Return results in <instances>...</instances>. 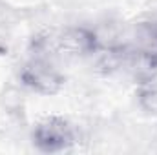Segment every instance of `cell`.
Instances as JSON below:
<instances>
[{"instance_id": "2", "label": "cell", "mask_w": 157, "mask_h": 155, "mask_svg": "<svg viewBox=\"0 0 157 155\" xmlns=\"http://www.w3.org/2000/svg\"><path fill=\"white\" fill-rule=\"evenodd\" d=\"M20 80L24 86L40 95H55L64 82L62 75L46 57H35L28 64H24V68L20 70Z\"/></svg>"}, {"instance_id": "3", "label": "cell", "mask_w": 157, "mask_h": 155, "mask_svg": "<svg viewBox=\"0 0 157 155\" xmlns=\"http://www.w3.org/2000/svg\"><path fill=\"white\" fill-rule=\"evenodd\" d=\"M132 47L157 59V20L137 24V28L133 31Z\"/></svg>"}, {"instance_id": "4", "label": "cell", "mask_w": 157, "mask_h": 155, "mask_svg": "<svg viewBox=\"0 0 157 155\" xmlns=\"http://www.w3.org/2000/svg\"><path fill=\"white\" fill-rule=\"evenodd\" d=\"M139 100H141V106L148 113L157 115V80H155V77L148 78V80H143V86H141V91H139Z\"/></svg>"}, {"instance_id": "1", "label": "cell", "mask_w": 157, "mask_h": 155, "mask_svg": "<svg viewBox=\"0 0 157 155\" xmlns=\"http://www.w3.org/2000/svg\"><path fill=\"white\" fill-rule=\"evenodd\" d=\"M33 142L44 153H57L68 150L75 142V131L62 117H48L33 130Z\"/></svg>"}]
</instances>
